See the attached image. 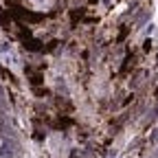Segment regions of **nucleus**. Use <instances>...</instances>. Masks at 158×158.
<instances>
[]
</instances>
